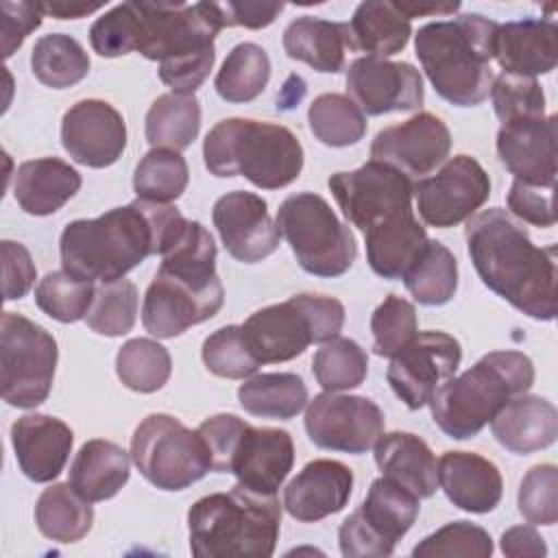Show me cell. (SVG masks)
<instances>
[{
  "instance_id": "cell-1",
  "label": "cell",
  "mask_w": 558,
  "mask_h": 558,
  "mask_svg": "<svg viewBox=\"0 0 558 558\" xmlns=\"http://www.w3.org/2000/svg\"><path fill=\"white\" fill-rule=\"evenodd\" d=\"M187 218L170 203L135 198L98 218L65 225L59 240L63 270L83 281H118L150 255H161Z\"/></svg>"
},
{
  "instance_id": "cell-2",
  "label": "cell",
  "mask_w": 558,
  "mask_h": 558,
  "mask_svg": "<svg viewBox=\"0 0 558 558\" xmlns=\"http://www.w3.org/2000/svg\"><path fill=\"white\" fill-rule=\"evenodd\" d=\"M482 283L534 320L556 316V244L536 246L501 207L473 214L464 229Z\"/></svg>"
},
{
  "instance_id": "cell-3",
  "label": "cell",
  "mask_w": 558,
  "mask_h": 558,
  "mask_svg": "<svg viewBox=\"0 0 558 558\" xmlns=\"http://www.w3.org/2000/svg\"><path fill=\"white\" fill-rule=\"evenodd\" d=\"M135 52L159 63L174 94H194L216 61L214 39L227 28L222 2H135Z\"/></svg>"
},
{
  "instance_id": "cell-4",
  "label": "cell",
  "mask_w": 558,
  "mask_h": 558,
  "mask_svg": "<svg viewBox=\"0 0 558 558\" xmlns=\"http://www.w3.org/2000/svg\"><path fill=\"white\" fill-rule=\"evenodd\" d=\"M497 26L480 13H466L418 28L414 54L440 98L456 107H477L488 98Z\"/></svg>"
},
{
  "instance_id": "cell-5",
  "label": "cell",
  "mask_w": 558,
  "mask_h": 558,
  "mask_svg": "<svg viewBox=\"0 0 558 558\" xmlns=\"http://www.w3.org/2000/svg\"><path fill=\"white\" fill-rule=\"evenodd\" d=\"M190 551L196 558L275 554L281 530V506L275 495H262L235 484L227 493L201 497L187 510Z\"/></svg>"
},
{
  "instance_id": "cell-6",
  "label": "cell",
  "mask_w": 558,
  "mask_h": 558,
  "mask_svg": "<svg viewBox=\"0 0 558 558\" xmlns=\"http://www.w3.org/2000/svg\"><path fill=\"white\" fill-rule=\"evenodd\" d=\"M534 384V364L521 351H490L429 399L434 423L456 440L477 436L486 423Z\"/></svg>"
},
{
  "instance_id": "cell-7",
  "label": "cell",
  "mask_w": 558,
  "mask_h": 558,
  "mask_svg": "<svg viewBox=\"0 0 558 558\" xmlns=\"http://www.w3.org/2000/svg\"><path fill=\"white\" fill-rule=\"evenodd\" d=\"M203 159L214 177H244L255 187L279 190L299 179L305 155L283 124L227 118L205 135Z\"/></svg>"
},
{
  "instance_id": "cell-8",
  "label": "cell",
  "mask_w": 558,
  "mask_h": 558,
  "mask_svg": "<svg viewBox=\"0 0 558 558\" xmlns=\"http://www.w3.org/2000/svg\"><path fill=\"white\" fill-rule=\"evenodd\" d=\"M344 325V305L325 294H294L283 303L253 312L244 325V338L259 364L290 362L312 342H327Z\"/></svg>"
},
{
  "instance_id": "cell-9",
  "label": "cell",
  "mask_w": 558,
  "mask_h": 558,
  "mask_svg": "<svg viewBox=\"0 0 558 558\" xmlns=\"http://www.w3.org/2000/svg\"><path fill=\"white\" fill-rule=\"evenodd\" d=\"M275 222L299 266L314 277H340L357 257L351 229L320 194H290L279 205Z\"/></svg>"
},
{
  "instance_id": "cell-10",
  "label": "cell",
  "mask_w": 558,
  "mask_h": 558,
  "mask_svg": "<svg viewBox=\"0 0 558 558\" xmlns=\"http://www.w3.org/2000/svg\"><path fill=\"white\" fill-rule=\"evenodd\" d=\"M131 460L144 480L161 490H183L211 471L201 434L163 412L148 414L135 427Z\"/></svg>"
},
{
  "instance_id": "cell-11",
  "label": "cell",
  "mask_w": 558,
  "mask_h": 558,
  "mask_svg": "<svg viewBox=\"0 0 558 558\" xmlns=\"http://www.w3.org/2000/svg\"><path fill=\"white\" fill-rule=\"evenodd\" d=\"M59 360L57 340L31 318L4 312L0 320L2 399L13 408L41 405L52 388Z\"/></svg>"
},
{
  "instance_id": "cell-12",
  "label": "cell",
  "mask_w": 558,
  "mask_h": 558,
  "mask_svg": "<svg viewBox=\"0 0 558 558\" xmlns=\"http://www.w3.org/2000/svg\"><path fill=\"white\" fill-rule=\"evenodd\" d=\"M418 501L421 499L412 490L395 480L386 475L377 477L371 484L366 499L338 530L340 554L347 558L390 556L397 541H401L414 525L421 510Z\"/></svg>"
},
{
  "instance_id": "cell-13",
  "label": "cell",
  "mask_w": 558,
  "mask_h": 558,
  "mask_svg": "<svg viewBox=\"0 0 558 558\" xmlns=\"http://www.w3.org/2000/svg\"><path fill=\"white\" fill-rule=\"evenodd\" d=\"M344 218L362 233L412 211V179L384 161L336 172L327 181Z\"/></svg>"
},
{
  "instance_id": "cell-14",
  "label": "cell",
  "mask_w": 558,
  "mask_h": 558,
  "mask_svg": "<svg viewBox=\"0 0 558 558\" xmlns=\"http://www.w3.org/2000/svg\"><path fill=\"white\" fill-rule=\"evenodd\" d=\"M225 303L220 277L196 279L157 268L142 303V325L155 338H174L209 320Z\"/></svg>"
},
{
  "instance_id": "cell-15",
  "label": "cell",
  "mask_w": 558,
  "mask_h": 558,
  "mask_svg": "<svg viewBox=\"0 0 558 558\" xmlns=\"http://www.w3.org/2000/svg\"><path fill=\"white\" fill-rule=\"evenodd\" d=\"M490 196V179L469 155L447 159L434 174L412 183V198L425 225L436 229L469 220Z\"/></svg>"
},
{
  "instance_id": "cell-16",
  "label": "cell",
  "mask_w": 558,
  "mask_h": 558,
  "mask_svg": "<svg viewBox=\"0 0 558 558\" xmlns=\"http://www.w3.org/2000/svg\"><path fill=\"white\" fill-rule=\"evenodd\" d=\"M381 408L357 395L323 392L305 410V432L310 440L329 451L366 453L384 434Z\"/></svg>"
},
{
  "instance_id": "cell-17",
  "label": "cell",
  "mask_w": 558,
  "mask_h": 558,
  "mask_svg": "<svg viewBox=\"0 0 558 558\" xmlns=\"http://www.w3.org/2000/svg\"><path fill=\"white\" fill-rule=\"evenodd\" d=\"M462 360L458 338L445 331H421L403 347L386 371L392 392L410 408L421 410L434 392L456 375Z\"/></svg>"
},
{
  "instance_id": "cell-18",
  "label": "cell",
  "mask_w": 558,
  "mask_h": 558,
  "mask_svg": "<svg viewBox=\"0 0 558 558\" xmlns=\"http://www.w3.org/2000/svg\"><path fill=\"white\" fill-rule=\"evenodd\" d=\"M347 94L366 116L414 111L423 105L421 72L405 61L360 57L347 70Z\"/></svg>"
},
{
  "instance_id": "cell-19",
  "label": "cell",
  "mask_w": 558,
  "mask_h": 558,
  "mask_svg": "<svg viewBox=\"0 0 558 558\" xmlns=\"http://www.w3.org/2000/svg\"><path fill=\"white\" fill-rule=\"evenodd\" d=\"M451 150L447 124L427 111L381 129L371 144V159L395 166L408 177L423 179L442 166Z\"/></svg>"
},
{
  "instance_id": "cell-20",
  "label": "cell",
  "mask_w": 558,
  "mask_h": 558,
  "mask_svg": "<svg viewBox=\"0 0 558 558\" xmlns=\"http://www.w3.org/2000/svg\"><path fill=\"white\" fill-rule=\"evenodd\" d=\"M211 220L227 253L242 264H257L279 248L277 222L268 214V203L255 192H227L214 203Z\"/></svg>"
},
{
  "instance_id": "cell-21",
  "label": "cell",
  "mask_w": 558,
  "mask_h": 558,
  "mask_svg": "<svg viewBox=\"0 0 558 558\" xmlns=\"http://www.w3.org/2000/svg\"><path fill=\"white\" fill-rule=\"evenodd\" d=\"M61 144L76 163L107 168L116 163L126 148L124 118L107 100H78L63 113Z\"/></svg>"
},
{
  "instance_id": "cell-22",
  "label": "cell",
  "mask_w": 558,
  "mask_h": 558,
  "mask_svg": "<svg viewBox=\"0 0 558 558\" xmlns=\"http://www.w3.org/2000/svg\"><path fill=\"white\" fill-rule=\"evenodd\" d=\"M497 157L504 168L525 185H556V116L501 124Z\"/></svg>"
},
{
  "instance_id": "cell-23",
  "label": "cell",
  "mask_w": 558,
  "mask_h": 558,
  "mask_svg": "<svg viewBox=\"0 0 558 558\" xmlns=\"http://www.w3.org/2000/svg\"><path fill=\"white\" fill-rule=\"evenodd\" d=\"M294 464V442L290 432L279 427H246L231 456L229 473L246 490L275 495Z\"/></svg>"
},
{
  "instance_id": "cell-24",
  "label": "cell",
  "mask_w": 558,
  "mask_h": 558,
  "mask_svg": "<svg viewBox=\"0 0 558 558\" xmlns=\"http://www.w3.org/2000/svg\"><path fill=\"white\" fill-rule=\"evenodd\" d=\"M353 493V471L338 460H312L283 488V508L301 523L340 512Z\"/></svg>"
},
{
  "instance_id": "cell-25",
  "label": "cell",
  "mask_w": 558,
  "mask_h": 558,
  "mask_svg": "<svg viewBox=\"0 0 558 558\" xmlns=\"http://www.w3.org/2000/svg\"><path fill=\"white\" fill-rule=\"evenodd\" d=\"M11 445L20 471L37 484L52 482L63 471L74 434L57 416L24 414L11 425Z\"/></svg>"
},
{
  "instance_id": "cell-26",
  "label": "cell",
  "mask_w": 558,
  "mask_h": 558,
  "mask_svg": "<svg viewBox=\"0 0 558 558\" xmlns=\"http://www.w3.org/2000/svg\"><path fill=\"white\" fill-rule=\"evenodd\" d=\"M493 59L506 74H549L558 61V26L551 17H525L499 24L493 39Z\"/></svg>"
},
{
  "instance_id": "cell-27",
  "label": "cell",
  "mask_w": 558,
  "mask_h": 558,
  "mask_svg": "<svg viewBox=\"0 0 558 558\" xmlns=\"http://www.w3.org/2000/svg\"><path fill=\"white\" fill-rule=\"evenodd\" d=\"M438 486L447 499L473 514H486L501 501L504 480L495 462L473 451H445L436 462Z\"/></svg>"
},
{
  "instance_id": "cell-28",
  "label": "cell",
  "mask_w": 558,
  "mask_h": 558,
  "mask_svg": "<svg viewBox=\"0 0 558 558\" xmlns=\"http://www.w3.org/2000/svg\"><path fill=\"white\" fill-rule=\"evenodd\" d=\"M493 436L512 453H534L556 442L558 412L551 401L536 395L512 397L493 418Z\"/></svg>"
},
{
  "instance_id": "cell-29",
  "label": "cell",
  "mask_w": 558,
  "mask_h": 558,
  "mask_svg": "<svg viewBox=\"0 0 558 558\" xmlns=\"http://www.w3.org/2000/svg\"><path fill=\"white\" fill-rule=\"evenodd\" d=\"M283 50L290 59L307 63L323 74H338L347 52H353L347 22H329L312 15L292 20L283 31Z\"/></svg>"
},
{
  "instance_id": "cell-30",
  "label": "cell",
  "mask_w": 558,
  "mask_h": 558,
  "mask_svg": "<svg viewBox=\"0 0 558 558\" xmlns=\"http://www.w3.org/2000/svg\"><path fill=\"white\" fill-rule=\"evenodd\" d=\"M375 462L381 475L427 499L438 488L436 458L429 445L410 432H388L375 440Z\"/></svg>"
},
{
  "instance_id": "cell-31",
  "label": "cell",
  "mask_w": 558,
  "mask_h": 558,
  "mask_svg": "<svg viewBox=\"0 0 558 558\" xmlns=\"http://www.w3.org/2000/svg\"><path fill=\"white\" fill-rule=\"evenodd\" d=\"M81 174L57 157L24 161L15 172L13 196L31 216H50L59 211L78 190Z\"/></svg>"
},
{
  "instance_id": "cell-32",
  "label": "cell",
  "mask_w": 558,
  "mask_h": 558,
  "mask_svg": "<svg viewBox=\"0 0 558 558\" xmlns=\"http://www.w3.org/2000/svg\"><path fill=\"white\" fill-rule=\"evenodd\" d=\"M366 262L381 279H403L408 268L427 246L425 227L416 220L414 209L405 211L364 233Z\"/></svg>"
},
{
  "instance_id": "cell-33",
  "label": "cell",
  "mask_w": 558,
  "mask_h": 558,
  "mask_svg": "<svg viewBox=\"0 0 558 558\" xmlns=\"http://www.w3.org/2000/svg\"><path fill=\"white\" fill-rule=\"evenodd\" d=\"M131 458L129 453L105 438H92L81 445L72 460L68 482L87 501H105L120 493L129 482Z\"/></svg>"
},
{
  "instance_id": "cell-34",
  "label": "cell",
  "mask_w": 558,
  "mask_h": 558,
  "mask_svg": "<svg viewBox=\"0 0 558 558\" xmlns=\"http://www.w3.org/2000/svg\"><path fill=\"white\" fill-rule=\"evenodd\" d=\"M353 50L386 59L401 52L412 35V20L395 2L366 0L357 4L349 22Z\"/></svg>"
},
{
  "instance_id": "cell-35",
  "label": "cell",
  "mask_w": 558,
  "mask_h": 558,
  "mask_svg": "<svg viewBox=\"0 0 558 558\" xmlns=\"http://www.w3.org/2000/svg\"><path fill=\"white\" fill-rule=\"evenodd\" d=\"M238 401L253 416L288 421L307 405V386L296 373H259L240 384Z\"/></svg>"
},
{
  "instance_id": "cell-36",
  "label": "cell",
  "mask_w": 558,
  "mask_h": 558,
  "mask_svg": "<svg viewBox=\"0 0 558 558\" xmlns=\"http://www.w3.org/2000/svg\"><path fill=\"white\" fill-rule=\"evenodd\" d=\"M89 504L70 482L52 484L44 488L35 504V523L50 541L76 543L92 530L94 508Z\"/></svg>"
},
{
  "instance_id": "cell-37",
  "label": "cell",
  "mask_w": 558,
  "mask_h": 558,
  "mask_svg": "<svg viewBox=\"0 0 558 558\" xmlns=\"http://www.w3.org/2000/svg\"><path fill=\"white\" fill-rule=\"evenodd\" d=\"M201 131V102L194 94H161L146 113V140L153 148L183 150Z\"/></svg>"
},
{
  "instance_id": "cell-38",
  "label": "cell",
  "mask_w": 558,
  "mask_h": 558,
  "mask_svg": "<svg viewBox=\"0 0 558 558\" xmlns=\"http://www.w3.org/2000/svg\"><path fill=\"white\" fill-rule=\"evenodd\" d=\"M31 70L39 83L52 89H65L81 83L89 72L85 48L65 33H50L35 41Z\"/></svg>"
},
{
  "instance_id": "cell-39",
  "label": "cell",
  "mask_w": 558,
  "mask_h": 558,
  "mask_svg": "<svg viewBox=\"0 0 558 558\" xmlns=\"http://www.w3.org/2000/svg\"><path fill=\"white\" fill-rule=\"evenodd\" d=\"M403 283L416 303L445 305L458 290V259L445 244L429 240L403 275Z\"/></svg>"
},
{
  "instance_id": "cell-40",
  "label": "cell",
  "mask_w": 558,
  "mask_h": 558,
  "mask_svg": "<svg viewBox=\"0 0 558 558\" xmlns=\"http://www.w3.org/2000/svg\"><path fill=\"white\" fill-rule=\"evenodd\" d=\"M270 81V59L266 50L253 41H244L231 48L222 61L214 87L227 102L255 100Z\"/></svg>"
},
{
  "instance_id": "cell-41",
  "label": "cell",
  "mask_w": 558,
  "mask_h": 558,
  "mask_svg": "<svg viewBox=\"0 0 558 558\" xmlns=\"http://www.w3.org/2000/svg\"><path fill=\"white\" fill-rule=\"evenodd\" d=\"M314 137L331 148L357 144L366 133V116L344 94H320L307 109Z\"/></svg>"
},
{
  "instance_id": "cell-42",
  "label": "cell",
  "mask_w": 558,
  "mask_h": 558,
  "mask_svg": "<svg viewBox=\"0 0 558 558\" xmlns=\"http://www.w3.org/2000/svg\"><path fill=\"white\" fill-rule=\"evenodd\" d=\"M116 373L129 390L157 392L170 379L172 357L163 344L150 338H133L120 347Z\"/></svg>"
},
{
  "instance_id": "cell-43",
  "label": "cell",
  "mask_w": 558,
  "mask_h": 558,
  "mask_svg": "<svg viewBox=\"0 0 558 558\" xmlns=\"http://www.w3.org/2000/svg\"><path fill=\"white\" fill-rule=\"evenodd\" d=\"M190 181L187 161L179 150L150 148L133 172V190L137 198L150 203L177 201Z\"/></svg>"
},
{
  "instance_id": "cell-44",
  "label": "cell",
  "mask_w": 558,
  "mask_h": 558,
  "mask_svg": "<svg viewBox=\"0 0 558 558\" xmlns=\"http://www.w3.org/2000/svg\"><path fill=\"white\" fill-rule=\"evenodd\" d=\"M312 373L325 392L357 388L368 373L366 351L351 338H331L312 357Z\"/></svg>"
},
{
  "instance_id": "cell-45",
  "label": "cell",
  "mask_w": 558,
  "mask_h": 558,
  "mask_svg": "<svg viewBox=\"0 0 558 558\" xmlns=\"http://www.w3.org/2000/svg\"><path fill=\"white\" fill-rule=\"evenodd\" d=\"M137 288L129 279L98 283L85 323L100 336H124L137 320Z\"/></svg>"
},
{
  "instance_id": "cell-46",
  "label": "cell",
  "mask_w": 558,
  "mask_h": 558,
  "mask_svg": "<svg viewBox=\"0 0 558 558\" xmlns=\"http://www.w3.org/2000/svg\"><path fill=\"white\" fill-rule=\"evenodd\" d=\"M94 292L96 286L92 281H83L68 270H52L39 279L35 303L46 316L59 323H76L87 316Z\"/></svg>"
},
{
  "instance_id": "cell-47",
  "label": "cell",
  "mask_w": 558,
  "mask_h": 558,
  "mask_svg": "<svg viewBox=\"0 0 558 558\" xmlns=\"http://www.w3.org/2000/svg\"><path fill=\"white\" fill-rule=\"evenodd\" d=\"M201 355L207 371L225 379L251 377L262 366L244 338L242 325H225L209 333L203 342Z\"/></svg>"
},
{
  "instance_id": "cell-48",
  "label": "cell",
  "mask_w": 558,
  "mask_h": 558,
  "mask_svg": "<svg viewBox=\"0 0 558 558\" xmlns=\"http://www.w3.org/2000/svg\"><path fill=\"white\" fill-rule=\"evenodd\" d=\"M371 331L375 355L395 357L418 333L414 305L403 296L388 294L371 314Z\"/></svg>"
},
{
  "instance_id": "cell-49",
  "label": "cell",
  "mask_w": 558,
  "mask_h": 558,
  "mask_svg": "<svg viewBox=\"0 0 558 558\" xmlns=\"http://www.w3.org/2000/svg\"><path fill=\"white\" fill-rule=\"evenodd\" d=\"M490 98L501 124L543 118L545 113V92L532 76H517L506 72L493 76Z\"/></svg>"
},
{
  "instance_id": "cell-50",
  "label": "cell",
  "mask_w": 558,
  "mask_h": 558,
  "mask_svg": "<svg viewBox=\"0 0 558 558\" xmlns=\"http://www.w3.org/2000/svg\"><path fill=\"white\" fill-rule=\"evenodd\" d=\"M493 554L490 534L471 521H451L425 536L414 549V558L423 556H475L488 558Z\"/></svg>"
},
{
  "instance_id": "cell-51",
  "label": "cell",
  "mask_w": 558,
  "mask_h": 558,
  "mask_svg": "<svg viewBox=\"0 0 558 558\" xmlns=\"http://www.w3.org/2000/svg\"><path fill=\"white\" fill-rule=\"evenodd\" d=\"M519 512L532 525H554L558 521V469L556 464L532 466L519 486Z\"/></svg>"
},
{
  "instance_id": "cell-52",
  "label": "cell",
  "mask_w": 558,
  "mask_h": 558,
  "mask_svg": "<svg viewBox=\"0 0 558 558\" xmlns=\"http://www.w3.org/2000/svg\"><path fill=\"white\" fill-rule=\"evenodd\" d=\"M89 44L100 57L113 59L135 52L137 46V13L135 2L116 4L100 15L89 28Z\"/></svg>"
},
{
  "instance_id": "cell-53",
  "label": "cell",
  "mask_w": 558,
  "mask_h": 558,
  "mask_svg": "<svg viewBox=\"0 0 558 558\" xmlns=\"http://www.w3.org/2000/svg\"><path fill=\"white\" fill-rule=\"evenodd\" d=\"M244 427H246V421H242L238 414H227V412L214 414L196 427V432L201 434L207 447L214 473H229L231 456Z\"/></svg>"
},
{
  "instance_id": "cell-54",
  "label": "cell",
  "mask_w": 558,
  "mask_h": 558,
  "mask_svg": "<svg viewBox=\"0 0 558 558\" xmlns=\"http://www.w3.org/2000/svg\"><path fill=\"white\" fill-rule=\"evenodd\" d=\"M506 203H508V209L523 222H530L543 229H549L556 225L551 187H534L521 181H512Z\"/></svg>"
},
{
  "instance_id": "cell-55",
  "label": "cell",
  "mask_w": 558,
  "mask_h": 558,
  "mask_svg": "<svg viewBox=\"0 0 558 558\" xmlns=\"http://www.w3.org/2000/svg\"><path fill=\"white\" fill-rule=\"evenodd\" d=\"M2 17H0V35H2V57L9 59L22 44L24 39L41 26V7L39 2H11L4 0L0 4Z\"/></svg>"
},
{
  "instance_id": "cell-56",
  "label": "cell",
  "mask_w": 558,
  "mask_h": 558,
  "mask_svg": "<svg viewBox=\"0 0 558 558\" xmlns=\"http://www.w3.org/2000/svg\"><path fill=\"white\" fill-rule=\"evenodd\" d=\"M2 292L7 301L22 299L35 283L37 268L28 248L13 240H2Z\"/></svg>"
},
{
  "instance_id": "cell-57",
  "label": "cell",
  "mask_w": 558,
  "mask_h": 558,
  "mask_svg": "<svg viewBox=\"0 0 558 558\" xmlns=\"http://www.w3.org/2000/svg\"><path fill=\"white\" fill-rule=\"evenodd\" d=\"M227 26L264 28L283 11L281 2H222Z\"/></svg>"
},
{
  "instance_id": "cell-58",
  "label": "cell",
  "mask_w": 558,
  "mask_h": 558,
  "mask_svg": "<svg viewBox=\"0 0 558 558\" xmlns=\"http://www.w3.org/2000/svg\"><path fill=\"white\" fill-rule=\"evenodd\" d=\"M501 551L510 558H545L547 545L534 525H514L501 534Z\"/></svg>"
},
{
  "instance_id": "cell-59",
  "label": "cell",
  "mask_w": 558,
  "mask_h": 558,
  "mask_svg": "<svg viewBox=\"0 0 558 558\" xmlns=\"http://www.w3.org/2000/svg\"><path fill=\"white\" fill-rule=\"evenodd\" d=\"M39 7H41L44 15H52L57 20H78V17H85V15L94 13V11H98L102 7V2L87 4V2L57 0V2H39Z\"/></svg>"
},
{
  "instance_id": "cell-60",
  "label": "cell",
  "mask_w": 558,
  "mask_h": 558,
  "mask_svg": "<svg viewBox=\"0 0 558 558\" xmlns=\"http://www.w3.org/2000/svg\"><path fill=\"white\" fill-rule=\"evenodd\" d=\"M403 15L423 17V15H449L460 9V2H395Z\"/></svg>"
}]
</instances>
